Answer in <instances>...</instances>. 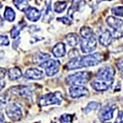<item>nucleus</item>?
<instances>
[{
    "label": "nucleus",
    "mask_w": 123,
    "mask_h": 123,
    "mask_svg": "<svg viewBox=\"0 0 123 123\" xmlns=\"http://www.w3.org/2000/svg\"><path fill=\"white\" fill-rule=\"evenodd\" d=\"M104 60V55L101 53L89 54L86 56H78L72 58L67 63V70H76L86 67H94L98 65Z\"/></svg>",
    "instance_id": "nucleus-1"
},
{
    "label": "nucleus",
    "mask_w": 123,
    "mask_h": 123,
    "mask_svg": "<svg viewBox=\"0 0 123 123\" xmlns=\"http://www.w3.org/2000/svg\"><path fill=\"white\" fill-rule=\"evenodd\" d=\"M81 35L80 49L84 53H89L97 48L96 35L90 26H83L80 30Z\"/></svg>",
    "instance_id": "nucleus-2"
},
{
    "label": "nucleus",
    "mask_w": 123,
    "mask_h": 123,
    "mask_svg": "<svg viewBox=\"0 0 123 123\" xmlns=\"http://www.w3.org/2000/svg\"><path fill=\"white\" fill-rule=\"evenodd\" d=\"M91 74L89 71H79L69 75L66 78V83L70 85H83L89 82Z\"/></svg>",
    "instance_id": "nucleus-3"
},
{
    "label": "nucleus",
    "mask_w": 123,
    "mask_h": 123,
    "mask_svg": "<svg viewBox=\"0 0 123 123\" xmlns=\"http://www.w3.org/2000/svg\"><path fill=\"white\" fill-rule=\"evenodd\" d=\"M115 73H116V71L113 67L110 65H105L98 69L95 76L98 80L105 81V82L112 85L114 82Z\"/></svg>",
    "instance_id": "nucleus-4"
},
{
    "label": "nucleus",
    "mask_w": 123,
    "mask_h": 123,
    "mask_svg": "<svg viewBox=\"0 0 123 123\" xmlns=\"http://www.w3.org/2000/svg\"><path fill=\"white\" fill-rule=\"evenodd\" d=\"M62 102V94L59 91L46 94L41 96L39 99V104L42 107H46L53 104L60 105Z\"/></svg>",
    "instance_id": "nucleus-5"
},
{
    "label": "nucleus",
    "mask_w": 123,
    "mask_h": 123,
    "mask_svg": "<svg viewBox=\"0 0 123 123\" xmlns=\"http://www.w3.org/2000/svg\"><path fill=\"white\" fill-rule=\"evenodd\" d=\"M107 24L112 29V35L115 39H120L123 36V21L114 17H108L106 20Z\"/></svg>",
    "instance_id": "nucleus-6"
},
{
    "label": "nucleus",
    "mask_w": 123,
    "mask_h": 123,
    "mask_svg": "<svg viewBox=\"0 0 123 123\" xmlns=\"http://www.w3.org/2000/svg\"><path fill=\"white\" fill-rule=\"evenodd\" d=\"M6 113L12 121H19L22 117V108L17 103H11L6 107Z\"/></svg>",
    "instance_id": "nucleus-7"
},
{
    "label": "nucleus",
    "mask_w": 123,
    "mask_h": 123,
    "mask_svg": "<svg viewBox=\"0 0 123 123\" xmlns=\"http://www.w3.org/2000/svg\"><path fill=\"white\" fill-rule=\"evenodd\" d=\"M59 66H60V62L58 61L50 58L39 64V67L45 70L48 76H55L59 71Z\"/></svg>",
    "instance_id": "nucleus-8"
},
{
    "label": "nucleus",
    "mask_w": 123,
    "mask_h": 123,
    "mask_svg": "<svg viewBox=\"0 0 123 123\" xmlns=\"http://www.w3.org/2000/svg\"><path fill=\"white\" fill-rule=\"evenodd\" d=\"M68 93L71 98H77L88 94L89 90L83 85H71L68 89Z\"/></svg>",
    "instance_id": "nucleus-9"
},
{
    "label": "nucleus",
    "mask_w": 123,
    "mask_h": 123,
    "mask_svg": "<svg viewBox=\"0 0 123 123\" xmlns=\"http://www.w3.org/2000/svg\"><path fill=\"white\" fill-rule=\"evenodd\" d=\"M116 109L114 105H106L100 109L98 112V119L101 122H106L113 117V112Z\"/></svg>",
    "instance_id": "nucleus-10"
},
{
    "label": "nucleus",
    "mask_w": 123,
    "mask_h": 123,
    "mask_svg": "<svg viewBox=\"0 0 123 123\" xmlns=\"http://www.w3.org/2000/svg\"><path fill=\"white\" fill-rule=\"evenodd\" d=\"M9 90H11L13 94L21 95V97L26 98H32V91L28 86H24V85H19V86H15L11 88Z\"/></svg>",
    "instance_id": "nucleus-11"
},
{
    "label": "nucleus",
    "mask_w": 123,
    "mask_h": 123,
    "mask_svg": "<svg viewBox=\"0 0 123 123\" xmlns=\"http://www.w3.org/2000/svg\"><path fill=\"white\" fill-rule=\"evenodd\" d=\"M112 33L107 29H104L102 32H100L99 36H98V40H99V43L103 46L108 47L111 44L112 41Z\"/></svg>",
    "instance_id": "nucleus-12"
},
{
    "label": "nucleus",
    "mask_w": 123,
    "mask_h": 123,
    "mask_svg": "<svg viewBox=\"0 0 123 123\" xmlns=\"http://www.w3.org/2000/svg\"><path fill=\"white\" fill-rule=\"evenodd\" d=\"M43 76V71L37 68H30L25 73V77L28 80H41Z\"/></svg>",
    "instance_id": "nucleus-13"
},
{
    "label": "nucleus",
    "mask_w": 123,
    "mask_h": 123,
    "mask_svg": "<svg viewBox=\"0 0 123 123\" xmlns=\"http://www.w3.org/2000/svg\"><path fill=\"white\" fill-rule=\"evenodd\" d=\"M24 12L26 16L27 19L31 21H37L41 17L40 11L39 9H37L36 7H31V6Z\"/></svg>",
    "instance_id": "nucleus-14"
},
{
    "label": "nucleus",
    "mask_w": 123,
    "mask_h": 123,
    "mask_svg": "<svg viewBox=\"0 0 123 123\" xmlns=\"http://www.w3.org/2000/svg\"><path fill=\"white\" fill-rule=\"evenodd\" d=\"M111 85H112L109 84V83L99 80L98 79H95L91 82V86L96 91H107L110 89Z\"/></svg>",
    "instance_id": "nucleus-15"
},
{
    "label": "nucleus",
    "mask_w": 123,
    "mask_h": 123,
    "mask_svg": "<svg viewBox=\"0 0 123 123\" xmlns=\"http://www.w3.org/2000/svg\"><path fill=\"white\" fill-rule=\"evenodd\" d=\"M52 53L53 56L56 57H62L66 55V46L63 43H57L54 47H53Z\"/></svg>",
    "instance_id": "nucleus-16"
},
{
    "label": "nucleus",
    "mask_w": 123,
    "mask_h": 123,
    "mask_svg": "<svg viewBox=\"0 0 123 123\" xmlns=\"http://www.w3.org/2000/svg\"><path fill=\"white\" fill-rule=\"evenodd\" d=\"M85 4V0H73V3L71 4V7L68 10V14L67 16L70 17H72L73 14L76 12L79 11L81 7H83Z\"/></svg>",
    "instance_id": "nucleus-17"
},
{
    "label": "nucleus",
    "mask_w": 123,
    "mask_h": 123,
    "mask_svg": "<svg viewBox=\"0 0 123 123\" xmlns=\"http://www.w3.org/2000/svg\"><path fill=\"white\" fill-rule=\"evenodd\" d=\"M25 25H26V23H25V21H20L17 25H14V26L12 27V29L11 30V32H10L11 33L12 38L16 39L17 37H18L21 31L24 29V27H25Z\"/></svg>",
    "instance_id": "nucleus-18"
},
{
    "label": "nucleus",
    "mask_w": 123,
    "mask_h": 123,
    "mask_svg": "<svg viewBox=\"0 0 123 123\" xmlns=\"http://www.w3.org/2000/svg\"><path fill=\"white\" fill-rule=\"evenodd\" d=\"M7 73H8L9 80H18V79H20L21 76H22V73H21V69L17 67H12V68H10Z\"/></svg>",
    "instance_id": "nucleus-19"
},
{
    "label": "nucleus",
    "mask_w": 123,
    "mask_h": 123,
    "mask_svg": "<svg viewBox=\"0 0 123 123\" xmlns=\"http://www.w3.org/2000/svg\"><path fill=\"white\" fill-rule=\"evenodd\" d=\"M66 41L70 46L71 47H76L80 42V39H79L78 35L74 33H69L66 36Z\"/></svg>",
    "instance_id": "nucleus-20"
},
{
    "label": "nucleus",
    "mask_w": 123,
    "mask_h": 123,
    "mask_svg": "<svg viewBox=\"0 0 123 123\" xmlns=\"http://www.w3.org/2000/svg\"><path fill=\"white\" fill-rule=\"evenodd\" d=\"M12 1L17 9L21 12H25L30 7L29 3L26 0H12Z\"/></svg>",
    "instance_id": "nucleus-21"
},
{
    "label": "nucleus",
    "mask_w": 123,
    "mask_h": 123,
    "mask_svg": "<svg viewBox=\"0 0 123 123\" xmlns=\"http://www.w3.org/2000/svg\"><path fill=\"white\" fill-rule=\"evenodd\" d=\"M67 3L66 1H57L54 3L53 10L56 13H62L67 7Z\"/></svg>",
    "instance_id": "nucleus-22"
},
{
    "label": "nucleus",
    "mask_w": 123,
    "mask_h": 123,
    "mask_svg": "<svg viewBox=\"0 0 123 123\" xmlns=\"http://www.w3.org/2000/svg\"><path fill=\"white\" fill-rule=\"evenodd\" d=\"M4 18L8 21H13L16 18V14L13 9L10 7H7L4 11Z\"/></svg>",
    "instance_id": "nucleus-23"
},
{
    "label": "nucleus",
    "mask_w": 123,
    "mask_h": 123,
    "mask_svg": "<svg viewBox=\"0 0 123 123\" xmlns=\"http://www.w3.org/2000/svg\"><path fill=\"white\" fill-rule=\"evenodd\" d=\"M100 108V104H98V103L97 102H90L89 103L88 105H87L85 108L83 109V112H85V114L86 113H89V112H90L91 111H94V110H98V109Z\"/></svg>",
    "instance_id": "nucleus-24"
},
{
    "label": "nucleus",
    "mask_w": 123,
    "mask_h": 123,
    "mask_svg": "<svg viewBox=\"0 0 123 123\" xmlns=\"http://www.w3.org/2000/svg\"><path fill=\"white\" fill-rule=\"evenodd\" d=\"M50 58V55L48 54V53H38L35 57V59L34 60L35 62H37L39 64H41L43 62H45L48 59Z\"/></svg>",
    "instance_id": "nucleus-25"
},
{
    "label": "nucleus",
    "mask_w": 123,
    "mask_h": 123,
    "mask_svg": "<svg viewBox=\"0 0 123 123\" xmlns=\"http://www.w3.org/2000/svg\"><path fill=\"white\" fill-rule=\"evenodd\" d=\"M72 115L70 114H63L60 117L61 123H72Z\"/></svg>",
    "instance_id": "nucleus-26"
},
{
    "label": "nucleus",
    "mask_w": 123,
    "mask_h": 123,
    "mask_svg": "<svg viewBox=\"0 0 123 123\" xmlns=\"http://www.w3.org/2000/svg\"><path fill=\"white\" fill-rule=\"evenodd\" d=\"M112 12L113 13L115 16L117 17H123V6H117V7H114L112 8Z\"/></svg>",
    "instance_id": "nucleus-27"
},
{
    "label": "nucleus",
    "mask_w": 123,
    "mask_h": 123,
    "mask_svg": "<svg viewBox=\"0 0 123 123\" xmlns=\"http://www.w3.org/2000/svg\"><path fill=\"white\" fill-rule=\"evenodd\" d=\"M1 44L3 46H8L9 45V39L7 35H1Z\"/></svg>",
    "instance_id": "nucleus-28"
},
{
    "label": "nucleus",
    "mask_w": 123,
    "mask_h": 123,
    "mask_svg": "<svg viewBox=\"0 0 123 123\" xmlns=\"http://www.w3.org/2000/svg\"><path fill=\"white\" fill-rule=\"evenodd\" d=\"M122 118H123V112L122 111H119L117 117L114 123H123V119Z\"/></svg>",
    "instance_id": "nucleus-29"
},
{
    "label": "nucleus",
    "mask_w": 123,
    "mask_h": 123,
    "mask_svg": "<svg viewBox=\"0 0 123 123\" xmlns=\"http://www.w3.org/2000/svg\"><path fill=\"white\" fill-rule=\"evenodd\" d=\"M59 21H62V22H63L64 24H67V25H69V24H71V19L69 18L68 17H60V18H57Z\"/></svg>",
    "instance_id": "nucleus-30"
},
{
    "label": "nucleus",
    "mask_w": 123,
    "mask_h": 123,
    "mask_svg": "<svg viewBox=\"0 0 123 123\" xmlns=\"http://www.w3.org/2000/svg\"><path fill=\"white\" fill-rule=\"evenodd\" d=\"M117 67L119 70L121 71V72L122 73V76H123V60L117 63Z\"/></svg>",
    "instance_id": "nucleus-31"
},
{
    "label": "nucleus",
    "mask_w": 123,
    "mask_h": 123,
    "mask_svg": "<svg viewBox=\"0 0 123 123\" xmlns=\"http://www.w3.org/2000/svg\"><path fill=\"white\" fill-rule=\"evenodd\" d=\"M5 76V70H3V68H1V80H3V79L4 78Z\"/></svg>",
    "instance_id": "nucleus-32"
},
{
    "label": "nucleus",
    "mask_w": 123,
    "mask_h": 123,
    "mask_svg": "<svg viewBox=\"0 0 123 123\" xmlns=\"http://www.w3.org/2000/svg\"><path fill=\"white\" fill-rule=\"evenodd\" d=\"M1 118H2V119H1V122L3 123V122L4 121V117L3 116V113H1Z\"/></svg>",
    "instance_id": "nucleus-33"
},
{
    "label": "nucleus",
    "mask_w": 123,
    "mask_h": 123,
    "mask_svg": "<svg viewBox=\"0 0 123 123\" xmlns=\"http://www.w3.org/2000/svg\"><path fill=\"white\" fill-rule=\"evenodd\" d=\"M52 123H55V122H52Z\"/></svg>",
    "instance_id": "nucleus-34"
}]
</instances>
